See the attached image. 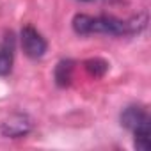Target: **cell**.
Here are the masks:
<instances>
[{"label": "cell", "instance_id": "obj_6", "mask_svg": "<svg viewBox=\"0 0 151 151\" xmlns=\"http://www.w3.org/2000/svg\"><path fill=\"white\" fill-rule=\"evenodd\" d=\"M73 78V60H60L55 68V82L60 87H66L71 84Z\"/></svg>", "mask_w": 151, "mask_h": 151}, {"label": "cell", "instance_id": "obj_5", "mask_svg": "<svg viewBox=\"0 0 151 151\" xmlns=\"http://www.w3.org/2000/svg\"><path fill=\"white\" fill-rule=\"evenodd\" d=\"M14 59V41L13 36H6V39L0 43V77H6L11 73Z\"/></svg>", "mask_w": 151, "mask_h": 151}, {"label": "cell", "instance_id": "obj_4", "mask_svg": "<svg viewBox=\"0 0 151 151\" xmlns=\"http://www.w3.org/2000/svg\"><path fill=\"white\" fill-rule=\"evenodd\" d=\"M30 130H32V121L25 114H13L2 123V126H0L2 135H6L9 139H22Z\"/></svg>", "mask_w": 151, "mask_h": 151}, {"label": "cell", "instance_id": "obj_1", "mask_svg": "<svg viewBox=\"0 0 151 151\" xmlns=\"http://www.w3.org/2000/svg\"><path fill=\"white\" fill-rule=\"evenodd\" d=\"M147 23L146 14H137L130 20H119L114 16H89L77 14L73 18V30L80 36L89 34H110V36H132L139 34Z\"/></svg>", "mask_w": 151, "mask_h": 151}, {"label": "cell", "instance_id": "obj_3", "mask_svg": "<svg viewBox=\"0 0 151 151\" xmlns=\"http://www.w3.org/2000/svg\"><path fill=\"white\" fill-rule=\"evenodd\" d=\"M22 46H23V52L25 55H29L30 59H39L45 55L48 45L45 41V37L30 25L23 27L22 29Z\"/></svg>", "mask_w": 151, "mask_h": 151}, {"label": "cell", "instance_id": "obj_7", "mask_svg": "<svg viewBox=\"0 0 151 151\" xmlns=\"http://www.w3.org/2000/svg\"><path fill=\"white\" fill-rule=\"evenodd\" d=\"M86 69L89 71V75H93L94 78H98V77H103L107 73L109 64L105 60H101V59H91V60L86 62Z\"/></svg>", "mask_w": 151, "mask_h": 151}, {"label": "cell", "instance_id": "obj_2", "mask_svg": "<svg viewBox=\"0 0 151 151\" xmlns=\"http://www.w3.org/2000/svg\"><path fill=\"white\" fill-rule=\"evenodd\" d=\"M149 114L144 107L130 105L121 114V124L133 132L135 135V147L139 151L151 149V126H149Z\"/></svg>", "mask_w": 151, "mask_h": 151}]
</instances>
